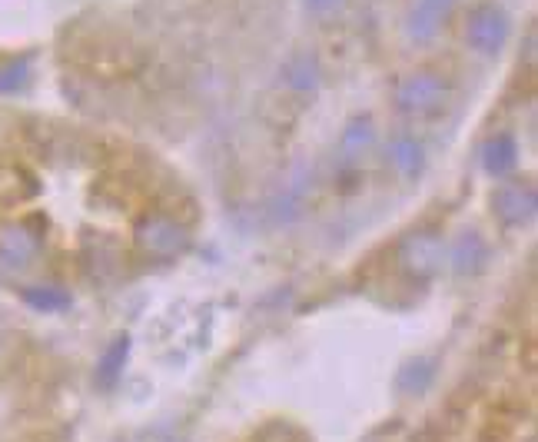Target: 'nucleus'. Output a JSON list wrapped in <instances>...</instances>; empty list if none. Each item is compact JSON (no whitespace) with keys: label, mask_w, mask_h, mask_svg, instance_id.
Returning <instances> with one entry per match:
<instances>
[{"label":"nucleus","mask_w":538,"mask_h":442,"mask_svg":"<svg viewBox=\"0 0 538 442\" xmlns=\"http://www.w3.org/2000/svg\"><path fill=\"white\" fill-rule=\"evenodd\" d=\"M449 100V80L436 70H416L396 87V110L406 117H429Z\"/></svg>","instance_id":"f257e3e1"},{"label":"nucleus","mask_w":538,"mask_h":442,"mask_svg":"<svg viewBox=\"0 0 538 442\" xmlns=\"http://www.w3.org/2000/svg\"><path fill=\"white\" fill-rule=\"evenodd\" d=\"M512 37V20L505 14V7H499L495 0H485L469 14L465 20V44H469L475 54H499V50L509 44Z\"/></svg>","instance_id":"f03ea898"},{"label":"nucleus","mask_w":538,"mask_h":442,"mask_svg":"<svg viewBox=\"0 0 538 442\" xmlns=\"http://www.w3.org/2000/svg\"><path fill=\"white\" fill-rule=\"evenodd\" d=\"M137 246L143 253L160 256V260H170V256H180L190 250V230L167 217V213H150L137 226Z\"/></svg>","instance_id":"7ed1b4c3"},{"label":"nucleus","mask_w":538,"mask_h":442,"mask_svg":"<svg viewBox=\"0 0 538 442\" xmlns=\"http://www.w3.org/2000/svg\"><path fill=\"white\" fill-rule=\"evenodd\" d=\"M492 213L505 230H522L538 213V193L529 180H509L492 193Z\"/></svg>","instance_id":"20e7f679"},{"label":"nucleus","mask_w":538,"mask_h":442,"mask_svg":"<svg viewBox=\"0 0 538 442\" xmlns=\"http://www.w3.org/2000/svg\"><path fill=\"white\" fill-rule=\"evenodd\" d=\"M399 263L412 280H429L442 266V236L432 230H416L399 243Z\"/></svg>","instance_id":"39448f33"},{"label":"nucleus","mask_w":538,"mask_h":442,"mask_svg":"<svg viewBox=\"0 0 538 442\" xmlns=\"http://www.w3.org/2000/svg\"><path fill=\"white\" fill-rule=\"evenodd\" d=\"M40 256V236L24 223L0 226V263L7 270H27Z\"/></svg>","instance_id":"423d86ee"},{"label":"nucleus","mask_w":538,"mask_h":442,"mask_svg":"<svg viewBox=\"0 0 538 442\" xmlns=\"http://www.w3.org/2000/svg\"><path fill=\"white\" fill-rule=\"evenodd\" d=\"M455 0H416L406 14V37L416 44H429L439 34L442 20L452 14Z\"/></svg>","instance_id":"0eeeda50"},{"label":"nucleus","mask_w":538,"mask_h":442,"mask_svg":"<svg viewBox=\"0 0 538 442\" xmlns=\"http://www.w3.org/2000/svg\"><path fill=\"white\" fill-rule=\"evenodd\" d=\"M279 80H283V87L289 94H299V97H309L316 94L319 87H323V64H319L316 54H309V50H299L283 64L279 70Z\"/></svg>","instance_id":"6e6552de"},{"label":"nucleus","mask_w":538,"mask_h":442,"mask_svg":"<svg viewBox=\"0 0 538 442\" xmlns=\"http://www.w3.org/2000/svg\"><path fill=\"white\" fill-rule=\"evenodd\" d=\"M386 163L402 180H419L422 170H426V147L409 133H399V137L386 143Z\"/></svg>","instance_id":"1a4fd4ad"},{"label":"nucleus","mask_w":538,"mask_h":442,"mask_svg":"<svg viewBox=\"0 0 538 442\" xmlns=\"http://www.w3.org/2000/svg\"><path fill=\"white\" fill-rule=\"evenodd\" d=\"M479 163L489 177L505 180L515 167H519V143H515L512 133H495V137H489L482 143Z\"/></svg>","instance_id":"9d476101"},{"label":"nucleus","mask_w":538,"mask_h":442,"mask_svg":"<svg viewBox=\"0 0 538 442\" xmlns=\"http://www.w3.org/2000/svg\"><path fill=\"white\" fill-rule=\"evenodd\" d=\"M372 147H376V127H372V120L369 117H353L343 127V133H339L336 157H339V163L353 167V163H359Z\"/></svg>","instance_id":"9b49d317"},{"label":"nucleus","mask_w":538,"mask_h":442,"mask_svg":"<svg viewBox=\"0 0 538 442\" xmlns=\"http://www.w3.org/2000/svg\"><path fill=\"white\" fill-rule=\"evenodd\" d=\"M449 260H452V270L459 276H475L489 263V246H485L482 233L479 230H465L455 236L452 250H449Z\"/></svg>","instance_id":"f8f14e48"},{"label":"nucleus","mask_w":538,"mask_h":442,"mask_svg":"<svg viewBox=\"0 0 538 442\" xmlns=\"http://www.w3.org/2000/svg\"><path fill=\"white\" fill-rule=\"evenodd\" d=\"M127 356H130V336H117L97 363V376L93 379H97L100 389H113L120 383L123 369H127Z\"/></svg>","instance_id":"ddd939ff"},{"label":"nucleus","mask_w":538,"mask_h":442,"mask_svg":"<svg viewBox=\"0 0 538 442\" xmlns=\"http://www.w3.org/2000/svg\"><path fill=\"white\" fill-rule=\"evenodd\" d=\"M20 300H24L30 310H37V313H64V310H70V293L64 290V286H54V283L24 286V290H20Z\"/></svg>","instance_id":"4468645a"},{"label":"nucleus","mask_w":538,"mask_h":442,"mask_svg":"<svg viewBox=\"0 0 538 442\" xmlns=\"http://www.w3.org/2000/svg\"><path fill=\"white\" fill-rule=\"evenodd\" d=\"M432 379H436V363H432V359H409V363L399 369L396 386L402 393H426Z\"/></svg>","instance_id":"2eb2a0df"},{"label":"nucleus","mask_w":538,"mask_h":442,"mask_svg":"<svg viewBox=\"0 0 538 442\" xmlns=\"http://www.w3.org/2000/svg\"><path fill=\"white\" fill-rule=\"evenodd\" d=\"M27 80H30V60L27 57L10 60V64L0 67V97L17 94V90L24 87Z\"/></svg>","instance_id":"dca6fc26"},{"label":"nucleus","mask_w":538,"mask_h":442,"mask_svg":"<svg viewBox=\"0 0 538 442\" xmlns=\"http://www.w3.org/2000/svg\"><path fill=\"white\" fill-rule=\"evenodd\" d=\"M303 4L313 17H333L336 10L346 7V0H303Z\"/></svg>","instance_id":"f3484780"}]
</instances>
